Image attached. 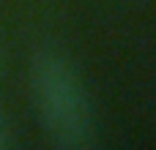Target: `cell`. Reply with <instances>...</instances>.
I'll use <instances>...</instances> for the list:
<instances>
[{
    "label": "cell",
    "instance_id": "cell-1",
    "mask_svg": "<svg viewBox=\"0 0 156 150\" xmlns=\"http://www.w3.org/2000/svg\"><path fill=\"white\" fill-rule=\"evenodd\" d=\"M30 93L47 139L63 150H85L96 142L90 96L71 66L55 49H41L30 60Z\"/></svg>",
    "mask_w": 156,
    "mask_h": 150
},
{
    "label": "cell",
    "instance_id": "cell-2",
    "mask_svg": "<svg viewBox=\"0 0 156 150\" xmlns=\"http://www.w3.org/2000/svg\"><path fill=\"white\" fill-rule=\"evenodd\" d=\"M11 126H8V120L3 118V112H0V150H5V148H11Z\"/></svg>",
    "mask_w": 156,
    "mask_h": 150
}]
</instances>
